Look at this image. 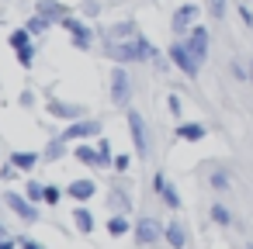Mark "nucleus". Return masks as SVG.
Instances as JSON below:
<instances>
[{
    "mask_svg": "<svg viewBox=\"0 0 253 249\" xmlns=\"http://www.w3.org/2000/svg\"><path fill=\"white\" fill-rule=\"evenodd\" d=\"M104 52H108L111 59H122V63H128V59H149V56H153V49L146 45L142 35L118 38V42H104Z\"/></svg>",
    "mask_w": 253,
    "mask_h": 249,
    "instance_id": "f257e3e1",
    "label": "nucleus"
},
{
    "mask_svg": "<svg viewBox=\"0 0 253 249\" xmlns=\"http://www.w3.org/2000/svg\"><path fill=\"white\" fill-rule=\"evenodd\" d=\"M184 45H187V52L194 56V63L201 66V63L208 59V28H201V25H194V28L187 32V42H184Z\"/></svg>",
    "mask_w": 253,
    "mask_h": 249,
    "instance_id": "f03ea898",
    "label": "nucleus"
},
{
    "mask_svg": "<svg viewBox=\"0 0 253 249\" xmlns=\"http://www.w3.org/2000/svg\"><path fill=\"white\" fill-rule=\"evenodd\" d=\"M128 97H132L128 73H125V70H111V101H115V104H128Z\"/></svg>",
    "mask_w": 253,
    "mask_h": 249,
    "instance_id": "7ed1b4c3",
    "label": "nucleus"
},
{
    "mask_svg": "<svg viewBox=\"0 0 253 249\" xmlns=\"http://www.w3.org/2000/svg\"><path fill=\"white\" fill-rule=\"evenodd\" d=\"M4 201H7V204H11V211H14V214H21L25 221H39V211H35L32 197H21V194H14V190H7V194H4Z\"/></svg>",
    "mask_w": 253,
    "mask_h": 249,
    "instance_id": "20e7f679",
    "label": "nucleus"
},
{
    "mask_svg": "<svg viewBox=\"0 0 253 249\" xmlns=\"http://www.w3.org/2000/svg\"><path fill=\"white\" fill-rule=\"evenodd\" d=\"M128 132H132L135 152H139V156H146V152H149V145H146V121H142V114H139V111H128Z\"/></svg>",
    "mask_w": 253,
    "mask_h": 249,
    "instance_id": "39448f33",
    "label": "nucleus"
},
{
    "mask_svg": "<svg viewBox=\"0 0 253 249\" xmlns=\"http://www.w3.org/2000/svg\"><path fill=\"white\" fill-rule=\"evenodd\" d=\"M163 232H167V228H163V225H160L156 218H139V221H135V239H139L142 246L156 242V239H160Z\"/></svg>",
    "mask_w": 253,
    "mask_h": 249,
    "instance_id": "423d86ee",
    "label": "nucleus"
},
{
    "mask_svg": "<svg viewBox=\"0 0 253 249\" xmlns=\"http://www.w3.org/2000/svg\"><path fill=\"white\" fill-rule=\"evenodd\" d=\"M194 21H198V7H194V4H180L177 14H173V32H177V35H187V32L194 28Z\"/></svg>",
    "mask_w": 253,
    "mask_h": 249,
    "instance_id": "0eeeda50",
    "label": "nucleus"
},
{
    "mask_svg": "<svg viewBox=\"0 0 253 249\" xmlns=\"http://www.w3.org/2000/svg\"><path fill=\"white\" fill-rule=\"evenodd\" d=\"M97 132H101V121H94V118L84 121V118H80L77 125H70V128L63 132V139H66V142H73V139H94Z\"/></svg>",
    "mask_w": 253,
    "mask_h": 249,
    "instance_id": "6e6552de",
    "label": "nucleus"
},
{
    "mask_svg": "<svg viewBox=\"0 0 253 249\" xmlns=\"http://www.w3.org/2000/svg\"><path fill=\"white\" fill-rule=\"evenodd\" d=\"M59 25L73 35V45H77V49H87V45H90V28H87V25H80V21H73V18H63Z\"/></svg>",
    "mask_w": 253,
    "mask_h": 249,
    "instance_id": "1a4fd4ad",
    "label": "nucleus"
},
{
    "mask_svg": "<svg viewBox=\"0 0 253 249\" xmlns=\"http://www.w3.org/2000/svg\"><path fill=\"white\" fill-rule=\"evenodd\" d=\"M170 59H173V63H177V66L191 76V80L198 76V63H194V56L187 52V45H173V49H170Z\"/></svg>",
    "mask_w": 253,
    "mask_h": 249,
    "instance_id": "9d476101",
    "label": "nucleus"
},
{
    "mask_svg": "<svg viewBox=\"0 0 253 249\" xmlns=\"http://www.w3.org/2000/svg\"><path fill=\"white\" fill-rule=\"evenodd\" d=\"M153 183H156V194L163 197V204H167V208H180V194H177V187H173L163 173H156V180H153Z\"/></svg>",
    "mask_w": 253,
    "mask_h": 249,
    "instance_id": "9b49d317",
    "label": "nucleus"
},
{
    "mask_svg": "<svg viewBox=\"0 0 253 249\" xmlns=\"http://www.w3.org/2000/svg\"><path fill=\"white\" fill-rule=\"evenodd\" d=\"M49 114L52 118H66V121H80V114H87L80 104H63V101H49Z\"/></svg>",
    "mask_w": 253,
    "mask_h": 249,
    "instance_id": "f8f14e48",
    "label": "nucleus"
},
{
    "mask_svg": "<svg viewBox=\"0 0 253 249\" xmlns=\"http://www.w3.org/2000/svg\"><path fill=\"white\" fill-rule=\"evenodd\" d=\"M39 14H45L49 21H63V18H70L66 4H56V0H39Z\"/></svg>",
    "mask_w": 253,
    "mask_h": 249,
    "instance_id": "ddd939ff",
    "label": "nucleus"
},
{
    "mask_svg": "<svg viewBox=\"0 0 253 249\" xmlns=\"http://www.w3.org/2000/svg\"><path fill=\"white\" fill-rule=\"evenodd\" d=\"M163 235H167V242H170L173 249H184V242H187V232H184V225H180V221H170Z\"/></svg>",
    "mask_w": 253,
    "mask_h": 249,
    "instance_id": "4468645a",
    "label": "nucleus"
},
{
    "mask_svg": "<svg viewBox=\"0 0 253 249\" xmlns=\"http://www.w3.org/2000/svg\"><path fill=\"white\" fill-rule=\"evenodd\" d=\"M94 180H73L70 183V197H77V201H87V197H94Z\"/></svg>",
    "mask_w": 253,
    "mask_h": 249,
    "instance_id": "2eb2a0df",
    "label": "nucleus"
},
{
    "mask_svg": "<svg viewBox=\"0 0 253 249\" xmlns=\"http://www.w3.org/2000/svg\"><path fill=\"white\" fill-rule=\"evenodd\" d=\"M208 132H205V125H180L177 128V139H184V142H201Z\"/></svg>",
    "mask_w": 253,
    "mask_h": 249,
    "instance_id": "dca6fc26",
    "label": "nucleus"
},
{
    "mask_svg": "<svg viewBox=\"0 0 253 249\" xmlns=\"http://www.w3.org/2000/svg\"><path fill=\"white\" fill-rule=\"evenodd\" d=\"M11 163H14L18 170H32V166L39 163V156H35V152H14V156H11Z\"/></svg>",
    "mask_w": 253,
    "mask_h": 249,
    "instance_id": "f3484780",
    "label": "nucleus"
},
{
    "mask_svg": "<svg viewBox=\"0 0 253 249\" xmlns=\"http://www.w3.org/2000/svg\"><path fill=\"white\" fill-rule=\"evenodd\" d=\"M73 221L80 225V232H90V228H94V214H90L87 208H77V214H73Z\"/></svg>",
    "mask_w": 253,
    "mask_h": 249,
    "instance_id": "a211bd4d",
    "label": "nucleus"
},
{
    "mask_svg": "<svg viewBox=\"0 0 253 249\" xmlns=\"http://www.w3.org/2000/svg\"><path fill=\"white\" fill-rule=\"evenodd\" d=\"M77 156H80L84 163H90V166H94V163H101V152H97V149H90V145H80V149H77Z\"/></svg>",
    "mask_w": 253,
    "mask_h": 249,
    "instance_id": "6ab92c4d",
    "label": "nucleus"
},
{
    "mask_svg": "<svg viewBox=\"0 0 253 249\" xmlns=\"http://www.w3.org/2000/svg\"><path fill=\"white\" fill-rule=\"evenodd\" d=\"M108 232H111V235H125V232H128V221H125L122 214H115V218L108 221Z\"/></svg>",
    "mask_w": 253,
    "mask_h": 249,
    "instance_id": "aec40b11",
    "label": "nucleus"
},
{
    "mask_svg": "<svg viewBox=\"0 0 253 249\" xmlns=\"http://www.w3.org/2000/svg\"><path fill=\"white\" fill-rule=\"evenodd\" d=\"M66 139H56L49 149H45V159H63V152H66V145H63Z\"/></svg>",
    "mask_w": 253,
    "mask_h": 249,
    "instance_id": "412c9836",
    "label": "nucleus"
},
{
    "mask_svg": "<svg viewBox=\"0 0 253 249\" xmlns=\"http://www.w3.org/2000/svg\"><path fill=\"white\" fill-rule=\"evenodd\" d=\"M25 28H28V32H45V28H49V18H45V14H39V18H32Z\"/></svg>",
    "mask_w": 253,
    "mask_h": 249,
    "instance_id": "4be33fe9",
    "label": "nucleus"
},
{
    "mask_svg": "<svg viewBox=\"0 0 253 249\" xmlns=\"http://www.w3.org/2000/svg\"><path fill=\"white\" fill-rule=\"evenodd\" d=\"M11 45H14V49H25V45H28V28L14 32V35H11Z\"/></svg>",
    "mask_w": 253,
    "mask_h": 249,
    "instance_id": "5701e85b",
    "label": "nucleus"
},
{
    "mask_svg": "<svg viewBox=\"0 0 253 249\" xmlns=\"http://www.w3.org/2000/svg\"><path fill=\"white\" fill-rule=\"evenodd\" d=\"M28 197L32 201H45V187L42 183H28Z\"/></svg>",
    "mask_w": 253,
    "mask_h": 249,
    "instance_id": "b1692460",
    "label": "nucleus"
},
{
    "mask_svg": "<svg viewBox=\"0 0 253 249\" xmlns=\"http://www.w3.org/2000/svg\"><path fill=\"white\" fill-rule=\"evenodd\" d=\"M211 218H215L218 225H229V211H225L222 204H215V208H211Z\"/></svg>",
    "mask_w": 253,
    "mask_h": 249,
    "instance_id": "393cba45",
    "label": "nucleus"
},
{
    "mask_svg": "<svg viewBox=\"0 0 253 249\" xmlns=\"http://www.w3.org/2000/svg\"><path fill=\"white\" fill-rule=\"evenodd\" d=\"M18 63H21L25 70L32 66V45H25V49H18Z\"/></svg>",
    "mask_w": 253,
    "mask_h": 249,
    "instance_id": "a878e982",
    "label": "nucleus"
},
{
    "mask_svg": "<svg viewBox=\"0 0 253 249\" xmlns=\"http://www.w3.org/2000/svg\"><path fill=\"white\" fill-rule=\"evenodd\" d=\"M97 152H101V163H115V156H111V145H108V142H97Z\"/></svg>",
    "mask_w": 253,
    "mask_h": 249,
    "instance_id": "bb28decb",
    "label": "nucleus"
},
{
    "mask_svg": "<svg viewBox=\"0 0 253 249\" xmlns=\"http://www.w3.org/2000/svg\"><path fill=\"white\" fill-rule=\"evenodd\" d=\"M211 187L225 190V187H229V177H225V173H211Z\"/></svg>",
    "mask_w": 253,
    "mask_h": 249,
    "instance_id": "cd10ccee",
    "label": "nucleus"
},
{
    "mask_svg": "<svg viewBox=\"0 0 253 249\" xmlns=\"http://www.w3.org/2000/svg\"><path fill=\"white\" fill-rule=\"evenodd\" d=\"M208 4H211L208 11H211L215 18H222V14H225V0H208Z\"/></svg>",
    "mask_w": 253,
    "mask_h": 249,
    "instance_id": "c85d7f7f",
    "label": "nucleus"
},
{
    "mask_svg": "<svg viewBox=\"0 0 253 249\" xmlns=\"http://www.w3.org/2000/svg\"><path fill=\"white\" fill-rule=\"evenodd\" d=\"M45 201L56 204V201H59V190H56V187H45Z\"/></svg>",
    "mask_w": 253,
    "mask_h": 249,
    "instance_id": "c756f323",
    "label": "nucleus"
},
{
    "mask_svg": "<svg viewBox=\"0 0 253 249\" xmlns=\"http://www.w3.org/2000/svg\"><path fill=\"white\" fill-rule=\"evenodd\" d=\"M84 11H87V14H90V18H94V14H97V11H101V4H97V0H87V7H84Z\"/></svg>",
    "mask_w": 253,
    "mask_h": 249,
    "instance_id": "7c9ffc66",
    "label": "nucleus"
},
{
    "mask_svg": "<svg viewBox=\"0 0 253 249\" xmlns=\"http://www.w3.org/2000/svg\"><path fill=\"white\" fill-rule=\"evenodd\" d=\"M14 173H18V166H14V163H11V166H4V170H0V177H4V180H11Z\"/></svg>",
    "mask_w": 253,
    "mask_h": 249,
    "instance_id": "2f4dec72",
    "label": "nucleus"
},
{
    "mask_svg": "<svg viewBox=\"0 0 253 249\" xmlns=\"http://www.w3.org/2000/svg\"><path fill=\"white\" fill-rule=\"evenodd\" d=\"M239 18H243V21H246V25H253V14H250V7H246V4H243V7H239Z\"/></svg>",
    "mask_w": 253,
    "mask_h": 249,
    "instance_id": "473e14b6",
    "label": "nucleus"
},
{
    "mask_svg": "<svg viewBox=\"0 0 253 249\" xmlns=\"http://www.w3.org/2000/svg\"><path fill=\"white\" fill-rule=\"evenodd\" d=\"M115 170H128V156H115Z\"/></svg>",
    "mask_w": 253,
    "mask_h": 249,
    "instance_id": "72a5a7b5",
    "label": "nucleus"
},
{
    "mask_svg": "<svg viewBox=\"0 0 253 249\" xmlns=\"http://www.w3.org/2000/svg\"><path fill=\"white\" fill-rule=\"evenodd\" d=\"M21 249H42L39 242H32V239H21Z\"/></svg>",
    "mask_w": 253,
    "mask_h": 249,
    "instance_id": "f704fd0d",
    "label": "nucleus"
},
{
    "mask_svg": "<svg viewBox=\"0 0 253 249\" xmlns=\"http://www.w3.org/2000/svg\"><path fill=\"white\" fill-rule=\"evenodd\" d=\"M0 249H14V242L11 239H0Z\"/></svg>",
    "mask_w": 253,
    "mask_h": 249,
    "instance_id": "c9c22d12",
    "label": "nucleus"
},
{
    "mask_svg": "<svg viewBox=\"0 0 253 249\" xmlns=\"http://www.w3.org/2000/svg\"><path fill=\"white\" fill-rule=\"evenodd\" d=\"M0 239H4V225H0Z\"/></svg>",
    "mask_w": 253,
    "mask_h": 249,
    "instance_id": "e433bc0d",
    "label": "nucleus"
}]
</instances>
